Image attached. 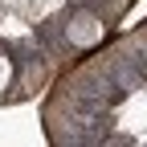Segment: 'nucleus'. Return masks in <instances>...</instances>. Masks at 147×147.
<instances>
[{
  "label": "nucleus",
  "instance_id": "1",
  "mask_svg": "<svg viewBox=\"0 0 147 147\" xmlns=\"http://www.w3.org/2000/svg\"><path fill=\"white\" fill-rule=\"evenodd\" d=\"M65 41L74 49H94V45L106 41V21H102L98 12H90V8H78L65 21Z\"/></svg>",
  "mask_w": 147,
  "mask_h": 147
},
{
  "label": "nucleus",
  "instance_id": "2",
  "mask_svg": "<svg viewBox=\"0 0 147 147\" xmlns=\"http://www.w3.org/2000/svg\"><path fill=\"white\" fill-rule=\"evenodd\" d=\"M12 82H16V65H12V57H8V53L0 49V98L8 94V86H12Z\"/></svg>",
  "mask_w": 147,
  "mask_h": 147
}]
</instances>
